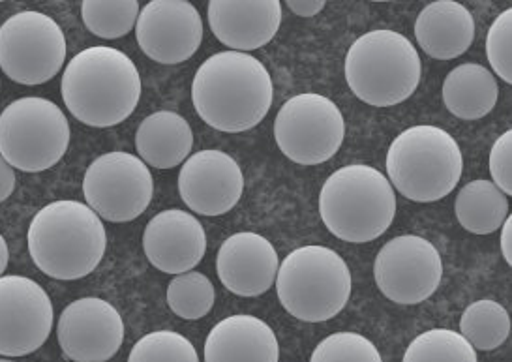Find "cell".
<instances>
[{
    "instance_id": "44dd1931",
    "label": "cell",
    "mask_w": 512,
    "mask_h": 362,
    "mask_svg": "<svg viewBox=\"0 0 512 362\" xmlns=\"http://www.w3.org/2000/svg\"><path fill=\"white\" fill-rule=\"evenodd\" d=\"M415 38L428 57L452 61L462 57L473 44L475 19L460 2H430L415 21Z\"/></svg>"
},
{
    "instance_id": "d6a6232c",
    "label": "cell",
    "mask_w": 512,
    "mask_h": 362,
    "mask_svg": "<svg viewBox=\"0 0 512 362\" xmlns=\"http://www.w3.org/2000/svg\"><path fill=\"white\" fill-rule=\"evenodd\" d=\"M16 171L0 156V203H4L16 190Z\"/></svg>"
},
{
    "instance_id": "d4e9b609",
    "label": "cell",
    "mask_w": 512,
    "mask_h": 362,
    "mask_svg": "<svg viewBox=\"0 0 512 362\" xmlns=\"http://www.w3.org/2000/svg\"><path fill=\"white\" fill-rule=\"evenodd\" d=\"M460 334L475 351H494L511 334V316L499 302L490 299L471 302L460 319Z\"/></svg>"
},
{
    "instance_id": "74e56055",
    "label": "cell",
    "mask_w": 512,
    "mask_h": 362,
    "mask_svg": "<svg viewBox=\"0 0 512 362\" xmlns=\"http://www.w3.org/2000/svg\"><path fill=\"white\" fill-rule=\"evenodd\" d=\"M0 87H2V83H0Z\"/></svg>"
},
{
    "instance_id": "ba28073f",
    "label": "cell",
    "mask_w": 512,
    "mask_h": 362,
    "mask_svg": "<svg viewBox=\"0 0 512 362\" xmlns=\"http://www.w3.org/2000/svg\"><path fill=\"white\" fill-rule=\"evenodd\" d=\"M70 147V124L55 102L27 96L0 113V156L19 171L57 166Z\"/></svg>"
},
{
    "instance_id": "cb8c5ba5",
    "label": "cell",
    "mask_w": 512,
    "mask_h": 362,
    "mask_svg": "<svg viewBox=\"0 0 512 362\" xmlns=\"http://www.w3.org/2000/svg\"><path fill=\"white\" fill-rule=\"evenodd\" d=\"M454 212L464 227L473 235H490L503 226L509 216V197L492 181H471L458 192Z\"/></svg>"
},
{
    "instance_id": "5b68a950",
    "label": "cell",
    "mask_w": 512,
    "mask_h": 362,
    "mask_svg": "<svg viewBox=\"0 0 512 362\" xmlns=\"http://www.w3.org/2000/svg\"><path fill=\"white\" fill-rule=\"evenodd\" d=\"M344 72L349 89L364 104L398 106L409 100L421 83V57L404 34L377 29L351 44Z\"/></svg>"
},
{
    "instance_id": "4fadbf2b",
    "label": "cell",
    "mask_w": 512,
    "mask_h": 362,
    "mask_svg": "<svg viewBox=\"0 0 512 362\" xmlns=\"http://www.w3.org/2000/svg\"><path fill=\"white\" fill-rule=\"evenodd\" d=\"M53 302L27 276H0V355L25 357L44 346L53 331Z\"/></svg>"
},
{
    "instance_id": "4dcf8cb0",
    "label": "cell",
    "mask_w": 512,
    "mask_h": 362,
    "mask_svg": "<svg viewBox=\"0 0 512 362\" xmlns=\"http://www.w3.org/2000/svg\"><path fill=\"white\" fill-rule=\"evenodd\" d=\"M486 57L496 76L512 83V8L501 12L486 34Z\"/></svg>"
},
{
    "instance_id": "8d00e7d4",
    "label": "cell",
    "mask_w": 512,
    "mask_h": 362,
    "mask_svg": "<svg viewBox=\"0 0 512 362\" xmlns=\"http://www.w3.org/2000/svg\"><path fill=\"white\" fill-rule=\"evenodd\" d=\"M0 362H16V361H6V359H0Z\"/></svg>"
},
{
    "instance_id": "9c48e42d",
    "label": "cell",
    "mask_w": 512,
    "mask_h": 362,
    "mask_svg": "<svg viewBox=\"0 0 512 362\" xmlns=\"http://www.w3.org/2000/svg\"><path fill=\"white\" fill-rule=\"evenodd\" d=\"M274 139L291 162L319 166L340 151L346 139V121L331 98L302 92L280 107L274 121Z\"/></svg>"
},
{
    "instance_id": "83f0119b",
    "label": "cell",
    "mask_w": 512,
    "mask_h": 362,
    "mask_svg": "<svg viewBox=\"0 0 512 362\" xmlns=\"http://www.w3.org/2000/svg\"><path fill=\"white\" fill-rule=\"evenodd\" d=\"M402 362H479L477 351L460 332L432 329L422 332L409 346Z\"/></svg>"
},
{
    "instance_id": "7a4b0ae2",
    "label": "cell",
    "mask_w": 512,
    "mask_h": 362,
    "mask_svg": "<svg viewBox=\"0 0 512 362\" xmlns=\"http://www.w3.org/2000/svg\"><path fill=\"white\" fill-rule=\"evenodd\" d=\"M61 92L77 121L92 128H111L136 111L141 100V77L136 62L121 49L87 47L68 62Z\"/></svg>"
},
{
    "instance_id": "836d02e7",
    "label": "cell",
    "mask_w": 512,
    "mask_h": 362,
    "mask_svg": "<svg viewBox=\"0 0 512 362\" xmlns=\"http://www.w3.org/2000/svg\"><path fill=\"white\" fill-rule=\"evenodd\" d=\"M287 8L299 17H314L325 8V0H287Z\"/></svg>"
},
{
    "instance_id": "5bb4252c",
    "label": "cell",
    "mask_w": 512,
    "mask_h": 362,
    "mask_svg": "<svg viewBox=\"0 0 512 362\" xmlns=\"http://www.w3.org/2000/svg\"><path fill=\"white\" fill-rule=\"evenodd\" d=\"M59 346L74 362H107L124 344V321L111 302L85 297L68 304L57 323Z\"/></svg>"
},
{
    "instance_id": "f546056e",
    "label": "cell",
    "mask_w": 512,
    "mask_h": 362,
    "mask_svg": "<svg viewBox=\"0 0 512 362\" xmlns=\"http://www.w3.org/2000/svg\"><path fill=\"white\" fill-rule=\"evenodd\" d=\"M310 362H383L372 340L359 332H336L317 344Z\"/></svg>"
},
{
    "instance_id": "8fae6325",
    "label": "cell",
    "mask_w": 512,
    "mask_h": 362,
    "mask_svg": "<svg viewBox=\"0 0 512 362\" xmlns=\"http://www.w3.org/2000/svg\"><path fill=\"white\" fill-rule=\"evenodd\" d=\"M83 196L92 211L106 222H132L151 205V169L136 154L106 152L87 167Z\"/></svg>"
},
{
    "instance_id": "6da1fadb",
    "label": "cell",
    "mask_w": 512,
    "mask_h": 362,
    "mask_svg": "<svg viewBox=\"0 0 512 362\" xmlns=\"http://www.w3.org/2000/svg\"><path fill=\"white\" fill-rule=\"evenodd\" d=\"M274 85L265 64L250 53L222 51L199 66L192 102L201 121L226 134L256 128L269 113Z\"/></svg>"
},
{
    "instance_id": "ac0fdd59",
    "label": "cell",
    "mask_w": 512,
    "mask_h": 362,
    "mask_svg": "<svg viewBox=\"0 0 512 362\" xmlns=\"http://www.w3.org/2000/svg\"><path fill=\"white\" fill-rule=\"evenodd\" d=\"M280 267V257L269 239L259 233L241 231L222 242L216 256V272L227 291L239 297L267 293Z\"/></svg>"
},
{
    "instance_id": "3957f363",
    "label": "cell",
    "mask_w": 512,
    "mask_h": 362,
    "mask_svg": "<svg viewBox=\"0 0 512 362\" xmlns=\"http://www.w3.org/2000/svg\"><path fill=\"white\" fill-rule=\"evenodd\" d=\"M29 254L34 265L53 280H81L98 269L106 256L107 233L102 218L89 205L62 199L32 218Z\"/></svg>"
},
{
    "instance_id": "d590c367",
    "label": "cell",
    "mask_w": 512,
    "mask_h": 362,
    "mask_svg": "<svg viewBox=\"0 0 512 362\" xmlns=\"http://www.w3.org/2000/svg\"><path fill=\"white\" fill-rule=\"evenodd\" d=\"M8 261H10V250H8V244L4 241V237L0 235V276L8 269Z\"/></svg>"
},
{
    "instance_id": "e575fe53",
    "label": "cell",
    "mask_w": 512,
    "mask_h": 362,
    "mask_svg": "<svg viewBox=\"0 0 512 362\" xmlns=\"http://www.w3.org/2000/svg\"><path fill=\"white\" fill-rule=\"evenodd\" d=\"M499 229H501V239H499L501 254H503V259L512 265V216H507V220Z\"/></svg>"
},
{
    "instance_id": "9a60e30c",
    "label": "cell",
    "mask_w": 512,
    "mask_h": 362,
    "mask_svg": "<svg viewBox=\"0 0 512 362\" xmlns=\"http://www.w3.org/2000/svg\"><path fill=\"white\" fill-rule=\"evenodd\" d=\"M137 44L160 64L192 59L203 42V21L196 6L186 0H152L139 12Z\"/></svg>"
},
{
    "instance_id": "603a6c76",
    "label": "cell",
    "mask_w": 512,
    "mask_h": 362,
    "mask_svg": "<svg viewBox=\"0 0 512 362\" xmlns=\"http://www.w3.org/2000/svg\"><path fill=\"white\" fill-rule=\"evenodd\" d=\"M443 104L462 121H479L492 113L499 98L497 79L488 68L466 62L451 70L443 81Z\"/></svg>"
},
{
    "instance_id": "52a82bcc",
    "label": "cell",
    "mask_w": 512,
    "mask_h": 362,
    "mask_svg": "<svg viewBox=\"0 0 512 362\" xmlns=\"http://www.w3.org/2000/svg\"><path fill=\"white\" fill-rule=\"evenodd\" d=\"M278 301L306 323H323L346 308L353 280L346 259L327 246H302L287 254L276 274Z\"/></svg>"
},
{
    "instance_id": "e0dca14e",
    "label": "cell",
    "mask_w": 512,
    "mask_h": 362,
    "mask_svg": "<svg viewBox=\"0 0 512 362\" xmlns=\"http://www.w3.org/2000/svg\"><path fill=\"white\" fill-rule=\"evenodd\" d=\"M143 250L152 267L166 274L196 269L207 252V235L192 212H158L145 227Z\"/></svg>"
},
{
    "instance_id": "484cf974",
    "label": "cell",
    "mask_w": 512,
    "mask_h": 362,
    "mask_svg": "<svg viewBox=\"0 0 512 362\" xmlns=\"http://www.w3.org/2000/svg\"><path fill=\"white\" fill-rule=\"evenodd\" d=\"M139 12L137 0H85L81 4L87 31L104 40L124 38L134 31Z\"/></svg>"
},
{
    "instance_id": "4316f807",
    "label": "cell",
    "mask_w": 512,
    "mask_h": 362,
    "mask_svg": "<svg viewBox=\"0 0 512 362\" xmlns=\"http://www.w3.org/2000/svg\"><path fill=\"white\" fill-rule=\"evenodd\" d=\"M167 304L175 316L197 321L207 316L216 301L211 280L201 272L177 274L167 286Z\"/></svg>"
},
{
    "instance_id": "ffe728a7",
    "label": "cell",
    "mask_w": 512,
    "mask_h": 362,
    "mask_svg": "<svg viewBox=\"0 0 512 362\" xmlns=\"http://www.w3.org/2000/svg\"><path fill=\"white\" fill-rule=\"evenodd\" d=\"M205 362H278L280 346L271 327L256 316H229L205 338Z\"/></svg>"
},
{
    "instance_id": "d6986e66",
    "label": "cell",
    "mask_w": 512,
    "mask_h": 362,
    "mask_svg": "<svg viewBox=\"0 0 512 362\" xmlns=\"http://www.w3.org/2000/svg\"><path fill=\"white\" fill-rule=\"evenodd\" d=\"M211 31L231 51H254L271 42L282 25L278 0H212L207 6Z\"/></svg>"
},
{
    "instance_id": "8992f818",
    "label": "cell",
    "mask_w": 512,
    "mask_h": 362,
    "mask_svg": "<svg viewBox=\"0 0 512 362\" xmlns=\"http://www.w3.org/2000/svg\"><path fill=\"white\" fill-rule=\"evenodd\" d=\"M385 166L392 188L402 196L415 203H434L458 186L464 156L447 130L421 124L394 137Z\"/></svg>"
},
{
    "instance_id": "1f68e13d",
    "label": "cell",
    "mask_w": 512,
    "mask_h": 362,
    "mask_svg": "<svg viewBox=\"0 0 512 362\" xmlns=\"http://www.w3.org/2000/svg\"><path fill=\"white\" fill-rule=\"evenodd\" d=\"M490 175L505 196H512V130L503 132L492 145Z\"/></svg>"
},
{
    "instance_id": "f1b7e54d",
    "label": "cell",
    "mask_w": 512,
    "mask_h": 362,
    "mask_svg": "<svg viewBox=\"0 0 512 362\" xmlns=\"http://www.w3.org/2000/svg\"><path fill=\"white\" fill-rule=\"evenodd\" d=\"M128 362H199V355L181 332L154 331L137 340Z\"/></svg>"
},
{
    "instance_id": "30bf717a",
    "label": "cell",
    "mask_w": 512,
    "mask_h": 362,
    "mask_svg": "<svg viewBox=\"0 0 512 362\" xmlns=\"http://www.w3.org/2000/svg\"><path fill=\"white\" fill-rule=\"evenodd\" d=\"M61 25L42 12L25 10L0 25V70L19 85H44L66 61Z\"/></svg>"
},
{
    "instance_id": "7402d4cb",
    "label": "cell",
    "mask_w": 512,
    "mask_h": 362,
    "mask_svg": "<svg viewBox=\"0 0 512 362\" xmlns=\"http://www.w3.org/2000/svg\"><path fill=\"white\" fill-rule=\"evenodd\" d=\"M136 149L147 166L173 169L190 158L194 132L179 113L156 111L139 124Z\"/></svg>"
},
{
    "instance_id": "2e32d148",
    "label": "cell",
    "mask_w": 512,
    "mask_h": 362,
    "mask_svg": "<svg viewBox=\"0 0 512 362\" xmlns=\"http://www.w3.org/2000/svg\"><path fill=\"white\" fill-rule=\"evenodd\" d=\"M184 205L201 216H222L237 207L244 194L239 162L222 151L190 154L179 173Z\"/></svg>"
},
{
    "instance_id": "277c9868",
    "label": "cell",
    "mask_w": 512,
    "mask_h": 362,
    "mask_svg": "<svg viewBox=\"0 0 512 362\" xmlns=\"http://www.w3.org/2000/svg\"><path fill=\"white\" fill-rule=\"evenodd\" d=\"M319 214L340 241H376L394 222L396 194L389 179L376 167H340L321 188Z\"/></svg>"
},
{
    "instance_id": "7c38bea8",
    "label": "cell",
    "mask_w": 512,
    "mask_h": 362,
    "mask_svg": "<svg viewBox=\"0 0 512 362\" xmlns=\"http://www.w3.org/2000/svg\"><path fill=\"white\" fill-rule=\"evenodd\" d=\"M374 278L389 301L413 306L436 293L443 278V261L432 242L419 235H400L379 250Z\"/></svg>"
}]
</instances>
